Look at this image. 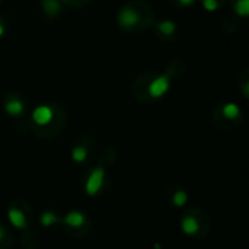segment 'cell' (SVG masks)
Wrapping results in <instances>:
<instances>
[{"mask_svg":"<svg viewBox=\"0 0 249 249\" xmlns=\"http://www.w3.org/2000/svg\"><path fill=\"white\" fill-rule=\"evenodd\" d=\"M242 93H244V96L245 98H248V69H245L244 70V73H242Z\"/></svg>","mask_w":249,"mask_h":249,"instance_id":"18","label":"cell"},{"mask_svg":"<svg viewBox=\"0 0 249 249\" xmlns=\"http://www.w3.org/2000/svg\"><path fill=\"white\" fill-rule=\"evenodd\" d=\"M89 155H90V150H89V146L86 144V142H79L77 144L73 146L71 153H70V158H71V160L74 163L83 165V163L88 162Z\"/></svg>","mask_w":249,"mask_h":249,"instance_id":"11","label":"cell"},{"mask_svg":"<svg viewBox=\"0 0 249 249\" xmlns=\"http://www.w3.org/2000/svg\"><path fill=\"white\" fill-rule=\"evenodd\" d=\"M155 32L158 34L159 38H162L165 41H172L177 38L178 26L171 19H162V20L155 22Z\"/></svg>","mask_w":249,"mask_h":249,"instance_id":"10","label":"cell"},{"mask_svg":"<svg viewBox=\"0 0 249 249\" xmlns=\"http://www.w3.org/2000/svg\"><path fill=\"white\" fill-rule=\"evenodd\" d=\"M153 249H162V247H160V244H159V242H156V244L153 245Z\"/></svg>","mask_w":249,"mask_h":249,"instance_id":"22","label":"cell"},{"mask_svg":"<svg viewBox=\"0 0 249 249\" xmlns=\"http://www.w3.org/2000/svg\"><path fill=\"white\" fill-rule=\"evenodd\" d=\"M63 123V111L55 104H42L31 112V127L44 137L54 136L53 128L60 131Z\"/></svg>","mask_w":249,"mask_h":249,"instance_id":"3","label":"cell"},{"mask_svg":"<svg viewBox=\"0 0 249 249\" xmlns=\"http://www.w3.org/2000/svg\"><path fill=\"white\" fill-rule=\"evenodd\" d=\"M61 223L71 231H80L86 226L88 223V217L83 212L80 210H70L69 213L64 214V217H61Z\"/></svg>","mask_w":249,"mask_h":249,"instance_id":"9","label":"cell"},{"mask_svg":"<svg viewBox=\"0 0 249 249\" xmlns=\"http://www.w3.org/2000/svg\"><path fill=\"white\" fill-rule=\"evenodd\" d=\"M7 220L18 231H26L28 226H29L25 210L20 207V204H16V203L9 206V209H7Z\"/></svg>","mask_w":249,"mask_h":249,"instance_id":"8","label":"cell"},{"mask_svg":"<svg viewBox=\"0 0 249 249\" xmlns=\"http://www.w3.org/2000/svg\"><path fill=\"white\" fill-rule=\"evenodd\" d=\"M39 223L44 229H50V228H54L58 223H61V217L53 210H45L39 216Z\"/></svg>","mask_w":249,"mask_h":249,"instance_id":"12","label":"cell"},{"mask_svg":"<svg viewBox=\"0 0 249 249\" xmlns=\"http://www.w3.org/2000/svg\"><path fill=\"white\" fill-rule=\"evenodd\" d=\"M41 7L44 13L50 18H55L61 13V0H41Z\"/></svg>","mask_w":249,"mask_h":249,"instance_id":"14","label":"cell"},{"mask_svg":"<svg viewBox=\"0 0 249 249\" xmlns=\"http://www.w3.org/2000/svg\"><path fill=\"white\" fill-rule=\"evenodd\" d=\"M201 1H203V7L207 12H216L223 3V0H201Z\"/></svg>","mask_w":249,"mask_h":249,"instance_id":"16","label":"cell"},{"mask_svg":"<svg viewBox=\"0 0 249 249\" xmlns=\"http://www.w3.org/2000/svg\"><path fill=\"white\" fill-rule=\"evenodd\" d=\"M120 28L127 32H139L147 28L152 22V10L146 3L133 1L124 4L117 15Z\"/></svg>","mask_w":249,"mask_h":249,"instance_id":"2","label":"cell"},{"mask_svg":"<svg viewBox=\"0 0 249 249\" xmlns=\"http://www.w3.org/2000/svg\"><path fill=\"white\" fill-rule=\"evenodd\" d=\"M0 1H1V0H0Z\"/></svg>","mask_w":249,"mask_h":249,"instance_id":"23","label":"cell"},{"mask_svg":"<svg viewBox=\"0 0 249 249\" xmlns=\"http://www.w3.org/2000/svg\"><path fill=\"white\" fill-rule=\"evenodd\" d=\"M184 61L177 58L174 61L169 63L168 69L165 73H155V71H149L142 74L136 83H134V95L139 96L140 93L144 95V98L142 99V102H155L159 101L160 98H163L169 88H171V80L172 77L179 74V66H182Z\"/></svg>","mask_w":249,"mask_h":249,"instance_id":"1","label":"cell"},{"mask_svg":"<svg viewBox=\"0 0 249 249\" xmlns=\"http://www.w3.org/2000/svg\"><path fill=\"white\" fill-rule=\"evenodd\" d=\"M188 201H190V196H188V193L184 188H179L178 187V188H175L172 191V194H171V203H172L174 207L182 209V207H185L188 204Z\"/></svg>","mask_w":249,"mask_h":249,"instance_id":"13","label":"cell"},{"mask_svg":"<svg viewBox=\"0 0 249 249\" xmlns=\"http://www.w3.org/2000/svg\"><path fill=\"white\" fill-rule=\"evenodd\" d=\"M171 3H174L175 6H179V7H190L193 6L197 0H169Z\"/></svg>","mask_w":249,"mask_h":249,"instance_id":"19","label":"cell"},{"mask_svg":"<svg viewBox=\"0 0 249 249\" xmlns=\"http://www.w3.org/2000/svg\"><path fill=\"white\" fill-rule=\"evenodd\" d=\"M242 120V111L235 102H225L219 105L214 111V123L220 127L223 121L226 125L223 128H233Z\"/></svg>","mask_w":249,"mask_h":249,"instance_id":"5","label":"cell"},{"mask_svg":"<svg viewBox=\"0 0 249 249\" xmlns=\"http://www.w3.org/2000/svg\"><path fill=\"white\" fill-rule=\"evenodd\" d=\"M6 242H10V235L6 231V228L3 225H0V247H4Z\"/></svg>","mask_w":249,"mask_h":249,"instance_id":"17","label":"cell"},{"mask_svg":"<svg viewBox=\"0 0 249 249\" xmlns=\"http://www.w3.org/2000/svg\"><path fill=\"white\" fill-rule=\"evenodd\" d=\"M232 9L239 18H247L249 15V0H231Z\"/></svg>","mask_w":249,"mask_h":249,"instance_id":"15","label":"cell"},{"mask_svg":"<svg viewBox=\"0 0 249 249\" xmlns=\"http://www.w3.org/2000/svg\"><path fill=\"white\" fill-rule=\"evenodd\" d=\"M181 232L188 238H198L203 235V229H207V223L203 222V213L190 210L179 222Z\"/></svg>","mask_w":249,"mask_h":249,"instance_id":"6","label":"cell"},{"mask_svg":"<svg viewBox=\"0 0 249 249\" xmlns=\"http://www.w3.org/2000/svg\"><path fill=\"white\" fill-rule=\"evenodd\" d=\"M105 185H107V171L104 166L98 165L88 172L83 184V191L88 197H96L104 191Z\"/></svg>","mask_w":249,"mask_h":249,"instance_id":"4","label":"cell"},{"mask_svg":"<svg viewBox=\"0 0 249 249\" xmlns=\"http://www.w3.org/2000/svg\"><path fill=\"white\" fill-rule=\"evenodd\" d=\"M61 1H64V3H67V4H70V6H76V7H80V6H83V4H86L89 0H61Z\"/></svg>","mask_w":249,"mask_h":249,"instance_id":"20","label":"cell"},{"mask_svg":"<svg viewBox=\"0 0 249 249\" xmlns=\"http://www.w3.org/2000/svg\"><path fill=\"white\" fill-rule=\"evenodd\" d=\"M4 34H6V23H4V20L0 18V38H3Z\"/></svg>","mask_w":249,"mask_h":249,"instance_id":"21","label":"cell"},{"mask_svg":"<svg viewBox=\"0 0 249 249\" xmlns=\"http://www.w3.org/2000/svg\"><path fill=\"white\" fill-rule=\"evenodd\" d=\"M4 111L7 115L13 117V118H19L25 114L26 111V105H25V101L22 99L20 93H16V92H10L6 99H4Z\"/></svg>","mask_w":249,"mask_h":249,"instance_id":"7","label":"cell"}]
</instances>
